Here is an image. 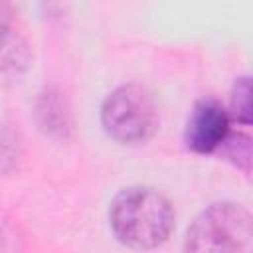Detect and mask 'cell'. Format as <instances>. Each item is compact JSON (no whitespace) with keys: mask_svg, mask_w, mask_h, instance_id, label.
<instances>
[{"mask_svg":"<svg viewBox=\"0 0 253 253\" xmlns=\"http://www.w3.org/2000/svg\"><path fill=\"white\" fill-rule=\"evenodd\" d=\"M109 219L117 239L134 249H154L174 229L172 204L148 186L121 190L111 202Z\"/></svg>","mask_w":253,"mask_h":253,"instance_id":"6da1fadb","label":"cell"},{"mask_svg":"<svg viewBox=\"0 0 253 253\" xmlns=\"http://www.w3.org/2000/svg\"><path fill=\"white\" fill-rule=\"evenodd\" d=\"M253 239L251 213L233 202H219L206 208L188 227L186 249L206 253L245 251Z\"/></svg>","mask_w":253,"mask_h":253,"instance_id":"7a4b0ae2","label":"cell"},{"mask_svg":"<svg viewBox=\"0 0 253 253\" xmlns=\"http://www.w3.org/2000/svg\"><path fill=\"white\" fill-rule=\"evenodd\" d=\"M101 123L105 132L121 144L146 142L158 128V111L152 95L134 83L121 85L103 101Z\"/></svg>","mask_w":253,"mask_h":253,"instance_id":"3957f363","label":"cell"},{"mask_svg":"<svg viewBox=\"0 0 253 253\" xmlns=\"http://www.w3.org/2000/svg\"><path fill=\"white\" fill-rule=\"evenodd\" d=\"M229 113L215 99H202L194 105L186 125V144L198 154H210L221 146L229 132Z\"/></svg>","mask_w":253,"mask_h":253,"instance_id":"277c9868","label":"cell"},{"mask_svg":"<svg viewBox=\"0 0 253 253\" xmlns=\"http://www.w3.org/2000/svg\"><path fill=\"white\" fill-rule=\"evenodd\" d=\"M38 119L42 128L49 134L65 136V132L71 128V111L65 103V97L53 89L42 93L38 101Z\"/></svg>","mask_w":253,"mask_h":253,"instance_id":"5b68a950","label":"cell"},{"mask_svg":"<svg viewBox=\"0 0 253 253\" xmlns=\"http://www.w3.org/2000/svg\"><path fill=\"white\" fill-rule=\"evenodd\" d=\"M229 119L241 123V125H251V81L249 77H239L231 89V99H229Z\"/></svg>","mask_w":253,"mask_h":253,"instance_id":"8992f818","label":"cell"},{"mask_svg":"<svg viewBox=\"0 0 253 253\" xmlns=\"http://www.w3.org/2000/svg\"><path fill=\"white\" fill-rule=\"evenodd\" d=\"M221 146L225 148V156L235 166H239L241 170L249 172V166H251V138L247 134L229 130L225 140L221 142Z\"/></svg>","mask_w":253,"mask_h":253,"instance_id":"52a82bcc","label":"cell"},{"mask_svg":"<svg viewBox=\"0 0 253 253\" xmlns=\"http://www.w3.org/2000/svg\"><path fill=\"white\" fill-rule=\"evenodd\" d=\"M18 156H20L18 138L10 130L0 128V174L10 172L16 166Z\"/></svg>","mask_w":253,"mask_h":253,"instance_id":"ba28073f","label":"cell"},{"mask_svg":"<svg viewBox=\"0 0 253 253\" xmlns=\"http://www.w3.org/2000/svg\"><path fill=\"white\" fill-rule=\"evenodd\" d=\"M12 24V4L10 0H0V38L8 32Z\"/></svg>","mask_w":253,"mask_h":253,"instance_id":"9c48e42d","label":"cell"}]
</instances>
